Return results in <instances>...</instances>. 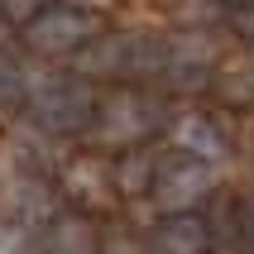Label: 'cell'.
Wrapping results in <instances>:
<instances>
[{"label":"cell","mask_w":254,"mask_h":254,"mask_svg":"<svg viewBox=\"0 0 254 254\" xmlns=\"http://www.w3.org/2000/svg\"><path fill=\"white\" fill-rule=\"evenodd\" d=\"M24 96H29V111L53 129H77L91 115V91H86L82 77H58V72H48L39 82H29Z\"/></svg>","instance_id":"cell-1"},{"label":"cell","mask_w":254,"mask_h":254,"mask_svg":"<svg viewBox=\"0 0 254 254\" xmlns=\"http://www.w3.org/2000/svg\"><path fill=\"white\" fill-rule=\"evenodd\" d=\"M91 39H96V19L82 14V10H67V5H58V10H39L24 24V43L34 48V53H48V58L77 53V48H86Z\"/></svg>","instance_id":"cell-2"},{"label":"cell","mask_w":254,"mask_h":254,"mask_svg":"<svg viewBox=\"0 0 254 254\" xmlns=\"http://www.w3.org/2000/svg\"><path fill=\"white\" fill-rule=\"evenodd\" d=\"M154 125V101H144L139 91H115L101 106V134L111 144H134Z\"/></svg>","instance_id":"cell-3"},{"label":"cell","mask_w":254,"mask_h":254,"mask_svg":"<svg viewBox=\"0 0 254 254\" xmlns=\"http://www.w3.org/2000/svg\"><path fill=\"white\" fill-rule=\"evenodd\" d=\"M206 187H211V168L197 163V158H178V163H168V168L158 173L154 192H158V201H163L168 211H187Z\"/></svg>","instance_id":"cell-4"},{"label":"cell","mask_w":254,"mask_h":254,"mask_svg":"<svg viewBox=\"0 0 254 254\" xmlns=\"http://www.w3.org/2000/svg\"><path fill=\"white\" fill-rule=\"evenodd\" d=\"M178 144H183L197 163H211V158L226 154V139H221V129H216L206 115H187V120H178Z\"/></svg>","instance_id":"cell-5"},{"label":"cell","mask_w":254,"mask_h":254,"mask_svg":"<svg viewBox=\"0 0 254 254\" xmlns=\"http://www.w3.org/2000/svg\"><path fill=\"white\" fill-rule=\"evenodd\" d=\"M158 250L163 254H201L206 250V226L197 216H173L168 226L158 230Z\"/></svg>","instance_id":"cell-6"},{"label":"cell","mask_w":254,"mask_h":254,"mask_svg":"<svg viewBox=\"0 0 254 254\" xmlns=\"http://www.w3.org/2000/svg\"><path fill=\"white\" fill-rule=\"evenodd\" d=\"M48 254H96V235L86 221H63L48 235Z\"/></svg>","instance_id":"cell-7"},{"label":"cell","mask_w":254,"mask_h":254,"mask_svg":"<svg viewBox=\"0 0 254 254\" xmlns=\"http://www.w3.org/2000/svg\"><path fill=\"white\" fill-rule=\"evenodd\" d=\"M24 91H29L24 72L14 67V63H0V106H10V101H19Z\"/></svg>","instance_id":"cell-8"},{"label":"cell","mask_w":254,"mask_h":254,"mask_svg":"<svg viewBox=\"0 0 254 254\" xmlns=\"http://www.w3.org/2000/svg\"><path fill=\"white\" fill-rule=\"evenodd\" d=\"M144 173H149V158H144V154H134L125 168H120V187H125V192H139V187H144V183H139Z\"/></svg>","instance_id":"cell-9"},{"label":"cell","mask_w":254,"mask_h":254,"mask_svg":"<svg viewBox=\"0 0 254 254\" xmlns=\"http://www.w3.org/2000/svg\"><path fill=\"white\" fill-rule=\"evenodd\" d=\"M34 5H39V0H0V14H5V19H34Z\"/></svg>","instance_id":"cell-10"},{"label":"cell","mask_w":254,"mask_h":254,"mask_svg":"<svg viewBox=\"0 0 254 254\" xmlns=\"http://www.w3.org/2000/svg\"><path fill=\"white\" fill-rule=\"evenodd\" d=\"M0 254H24V230L0 226Z\"/></svg>","instance_id":"cell-11"},{"label":"cell","mask_w":254,"mask_h":254,"mask_svg":"<svg viewBox=\"0 0 254 254\" xmlns=\"http://www.w3.org/2000/svg\"><path fill=\"white\" fill-rule=\"evenodd\" d=\"M235 29H240V34H254V0L235 10Z\"/></svg>","instance_id":"cell-12"},{"label":"cell","mask_w":254,"mask_h":254,"mask_svg":"<svg viewBox=\"0 0 254 254\" xmlns=\"http://www.w3.org/2000/svg\"><path fill=\"white\" fill-rule=\"evenodd\" d=\"M101 5H106V0H67V10H82V14L86 10H101Z\"/></svg>","instance_id":"cell-13"},{"label":"cell","mask_w":254,"mask_h":254,"mask_svg":"<svg viewBox=\"0 0 254 254\" xmlns=\"http://www.w3.org/2000/svg\"><path fill=\"white\" fill-rule=\"evenodd\" d=\"M0 43H5V14H0Z\"/></svg>","instance_id":"cell-14"}]
</instances>
